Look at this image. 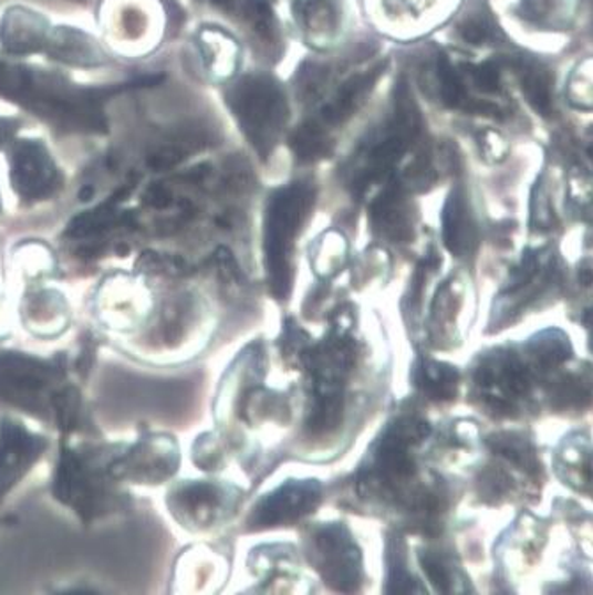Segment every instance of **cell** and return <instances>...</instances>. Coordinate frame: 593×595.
<instances>
[{"label":"cell","mask_w":593,"mask_h":595,"mask_svg":"<svg viewBox=\"0 0 593 595\" xmlns=\"http://www.w3.org/2000/svg\"><path fill=\"white\" fill-rule=\"evenodd\" d=\"M23 316L27 328L38 335H59L67 325V305L64 298L50 289H40L27 298Z\"/></svg>","instance_id":"obj_11"},{"label":"cell","mask_w":593,"mask_h":595,"mask_svg":"<svg viewBox=\"0 0 593 595\" xmlns=\"http://www.w3.org/2000/svg\"><path fill=\"white\" fill-rule=\"evenodd\" d=\"M462 36L468 40L469 43H482L487 36V29L483 23L469 22L465 29H462Z\"/></svg>","instance_id":"obj_25"},{"label":"cell","mask_w":593,"mask_h":595,"mask_svg":"<svg viewBox=\"0 0 593 595\" xmlns=\"http://www.w3.org/2000/svg\"><path fill=\"white\" fill-rule=\"evenodd\" d=\"M418 129L420 117L413 103L412 93L406 84H398L394 119L365 153V165L358 178L360 187H367L368 182L394 169L400 156L412 146Z\"/></svg>","instance_id":"obj_5"},{"label":"cell","mask_w":593,"mask_h":595,"mask_svg":"<svg viewBox=\"0 0 593 595\" xmlns=\"http://www.w3.org/2000/svg\"><path fill=\"white\" fill-rule=\"evenodd\" d=\"M62 356L40 358L25 353L0 352V405L34 417L52 418L53 399L64 387Z\"/></svg>","instance_id":"obj_2"},{"label":"cell","mask_w":593,"mask_h":595,"mask_svg":"<svg viewBox=\"0 0 593 595\" xmlns=\"http://www.w3.org/2000/svg\"><path fill=\"white\" fill-rule=\"evenodd\" d=\"M49 449V440L14 418H0V502L17 488Z\"/></svg>","instance_id":"obj_6"},{"label":"cell","mask_w":593,"mask_h":595,"mask_svg":"<svg viewBox=\"0 0 593 595\" xmlns=\"http://www.w3.org/2000/svg\"><path fill=\"white\" fill-rule=\"evenodd\" d=\"M319 502V486L315 482H292L271 494L257 512V520L264 524L289 523L309 514Z\"/></svg>","instance_id":"obj_9"},{"label":"cell","mask_w":593,"mask_h":595,"mask_svg":"<svg viewBox=\"0 0 593 595\" xmlns=\"http://www.w3.org/2000/svg\"><path fill=\"white\" fill-rule=\"evenodd\" d=\"M530 349L539 358L540 364L556 365L565 362L571 356L569 338L556 330H549L530 343Z\"/></svg>","instance_id":"obj_18"},{"label":"cell","mask_w":593,"mask_h":595,"mask_svg":"<svg viewBox=\"0 0 593 595\" xmlns=\"http://www.w3.org/2000/svg\"><path fill=\"white\" fill-rule=\"evenodd\" d=\"M586 476L593 480V456L589 459V462H586Z\"/></svg>","instance_id":"obj_27"},{"label":"cell","mask_w":593,"mask_h":595,"mask_svg":"<svg viewBox=\"0 0 593 595\" xmlns=\"http://www.w3.org/2000/svg\"><path fill=\"white\" fill-rule=\"evenodd\" d=\"M386 64L379 63L368 72L351 76L350 81L342 85L335 98L327 103L323 111V119L326 125H342L345 119H350L360 105L365 102L367 94L374 90V84L379 81V76L385 73Z\"/></svg>","instance_id":"obj_10"},{"label":"cell","mask_w":593,"mask_h":595,"mask_svg":"<svg viewBox=\"0 0 593 595\" xmlns=\"http://www.w3.org/2000/svg\"><path fill=\"white\" fill-rule=\"evenodd\" d=\"M443 226H445V243L448 250L457 255L468 253L471 244L475 243V234L465 199L460 197L459 191H454L448 197L445 215H443Z\"/></svg>","instance_id":"obj_12"},{"label":"cell","mask_w":593,"mask_h":595,"mask_svg":"<svg viewBox=\"0 0 593 595\" xmlns=\"http://www.w3.org/2000/svg\"><path fill=\"white\" fill-rule=\"evenodd\" d=\"M176 467V452L167 441H141L128 452L115 453L108 462L114 479L158 482L170 476Z\"/></svg>","instance_id":"obj_7"},{"label":"cell","mask_w":593,"mask_h":595,"mask_svg":"<svg viewBox=\"0 0 593 595\" xmlns=\"http://www.w3.org/2000/svg\"><path fill=\"white\" fill-rule=\"evenodd\" d=\"M580 280L583 285L593 284V270H590V268H581Z\"/></svg>","instance_id":"obj_26"},{"label":"cell","mask_w":593,"mask_h":595,"mask_svg":"<svg viewBox=\"0 0 593 595\" xmlns=\"http://www.w3.org/2000/svg\"><path fill=\"white\" fill-rule=\"evenodd\" d=\"M475 81H477L480 90L489 93V91H496V87H498V73L489 64H486V66H480L475 72Z\"/></svg>","instance_id":"obj_24"},{"label":"cell","mask_w":593,"mask_h":595,"mask_svg":"<svg viewBox=\"0 0 593 595\" xmlns=\"http://www.w3.org/2000/svg\"><path fill=\"white\" fill-rule=\"evenodd\" d=\"M374 220L379 229L395 238L406 231V209H404L397 188H389L385 191V196L377 200L374 206Z\"/></svg>","instance_id":"obj_16"},{"label":"cell","mask_w":593,"mask_h":595,"mask_svg":"<svg viewBox=\"0 0 593 595\" xmlns=\"http://www.w3.org/2000/svg\"><path fill=\"white\" fill-rule=\"evenodd\" d=\"M425 382L433 396L450 399L456 394L457 373L441 364H427L424 367Z\"/></svg>","instance_id":"obj_20"},{"label":"cell","mask_w":593,"mask_h":595,"mask_svg":"<svg viewBox=\"0 0 593 595\" xmlns=\"http://www.w3.org/2000/svg\"><path fill=\"white\" fill-rule=\"evenodd\" d=\"M200 46H202L204 59H206L209 70L218 75H227L235 70L238 49H236L235 41H230L223 32L217 31V29L202 31Z\"/></svg>","instance_id":"obj_15"},{"label":"cell","mask_w":593,"mask_h":595,"mask_svg":"<svg viewBox=\"0 0 593 595\" xmlns=\"http://www.w3.org/2000/svg\"><path fill=\"white\" fill-rule=\"evenodd\" d=\"M482 488L487 497H500L509 488V479L501 471H489L482 477Z\"/></svg>","instance_id":"obj_23"},{"label":"cell","mask_w":593,"mask_h":595,"mask_svg":"<svg viewBox=\"0 0 593 595\" xmlns=\"http://www.w3.org/2000/svg\"><path fill=\"white\" fill-rule=\"evenodd\" d=\"M305 23L309 31H314V36L323 40L332 36L339 23V10L332 0H298L296 17Z\"/></svg>","instance_id":"obj_14"},{"label":"cell","mask_w":593,"mask_h":595,"mask_svg":"<svg viewBox=\"0 0 593 595\" xmlns=\"http://www.w3.org/2000/svg\"><path fill=\"white\" fill-rule=\"evenodd\" d=\"M227 102L257 152L262 156L271 153L289 116L288 102L280 85L270 76H245L229 91Z\"/></svg>","instance_id":"obj_3"},{"label":"cell","mask_w":593,"mask_h":595,"mask_svg":"<svg viewBox=\"0 0 593 595\" xmlns=\"http://www.w3.org/2000/svg\"><path fill=\"white\" fill-rule=\"evenodd\" d=\"M310 205H312V190L296 182L277 191L268 206L266 253H268V268L271 270L273 285L279 289L280 293H285V288L291 284L288 276L289 250Z\"/></svg>","instance_id":"obj_4"},{"label":"cell","mask_w":593,"mask_h":595,"mask_svg":"<svg viewBox=\"0 0 593 595\" xmlns=\"http://www.w3.org/2000/svg\"><path fill=\"white\" fill-rule=\"evenodd\" d=\"M321 568L327 582L347 591L360 582V551L342 526H327L318 537Z\"/></svg>","instance_id":"obj_8"},{"label":"cell","mask_w":593,"mask_h":595,"mask_svg":"<svg viewBox=\"0 0 593 595\" xmlns=\"http://www.w3.org/2000/svg\"><path fill=\"white\" fill-rule=\"evenodd\" d=\"M174 497H176L177 507L185 509L186 514L194 518L197 523L211 521L215 514L220 512L221 503H223V500H221L223 494L215 486H188V488H183Z\"/></svg>","instance_id":"obj_13"},{"label":"cell","mask_w":593,"mask_h":595,"mask_svg":"<svg viewBox=\"0 0 593 595\" xmlns=\"http://www.w3.org/2000/svg\"><path fill=\"white\" fill-rule=\"evenodd\" d=\"M247 17L256 31L266 40H273L274 19L273 11L266 0H248Z\"/></svg>","instance_id":"obj_21"},{"label":"cell","mask_w":593,"mask_h":595,"mask_svg":"<svg viewBox=\"0 0 593 595\" xmlns=\"http://www.w3.org/2000/svg\"><path fill=\"white\" fill-rule=\"evenodd\" d=\"M492 449L500 452L504 458L510 459L513 464H518L522 470L535 471L539 468L537 464L535 453L531 449L528 441L512 435L495 436L491 440Z\"/></svg>","instance_id":"obj_19"},{"label":"cell","mask_w":593,"mask_h":595,"mask_svg":"<svg viewBox=\"0 0 593 595\" xmlns=\"http://www.w3.org/2000/svg\"><path fill=\"white\" fill-rule=\"evenodd\" d=\"M439 81H441L443 102L450 105V107H459L460 102L465 98V94H462L459 79H457L456 73L451 70L447 59L439 61Z\"/></svg>","instance_id":"obj_22"},{"label":"cell","mask_w":593,"mask_h":595,"mask_svg":"<svg viewBox=\"0 0 593 595\" xmlns=\"http://www.w3.org/2000/svg\"><path fill=\"white\" fill-rule=\"evenodd\" d=\"M111 459H106L105 450L93 445L61 443L52 493L84 523L102 520L119 505V497L111 488L114 480L108 471Z\"/></svg>","instance_id":"obj_1"},{"label":"cell","mask_w":593,"mask_h":595,"mask_svg":"<svg viewBox=\"0 0 593 595\" xmlns=\"http://www.w3.org/2000/svg\"><path fill=\"white\" fill-rule=\"evenodd\" d=\"M291 147L300 160L312 161L332 155V143L315 125L301 126L291 137Z\"/></svg>","instance_id":"obj_17"}]
</instances>
